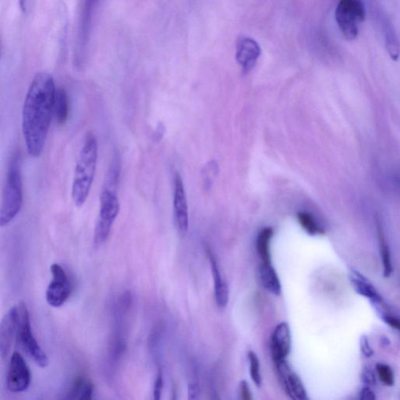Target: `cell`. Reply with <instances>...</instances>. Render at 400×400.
Here are the masks:
<instances>
[{"mask_svg": "<svg viewBox=\"0 0 400 400\" xmlns=\"http://www.w3.org/2000/svg\"><path fill=\"white\" fill-rule=\"evenodd\" d=\"M56 87L47 72L36 75L26 95L22 111V130L26 147L32 157L41 155L54 114Z\"/></svg>", "mask_w": 400, "mask_h": 400, "instance_id": "6da1fadb", "label": "cell"}, {"mask_svg": "<svg viewBox=\"0 0 400 400\" xmlns=\"http://www.w3.org/2000/svg\"><path fill=\"white\" fill-rule=\"evenodd\" d=\"M97 159V140L93 133H89L77 161L72 185V199L78 207H82L89 198L95 178Z\"/></svg>", "mask_w": 400, "mask_h": 400, "instance_id": "7a4b0ae2", "label": "cell"}, {"mask_svg": "<svg viewBox=\"0 0 400 400\" xmlns=\"http://www.w3.org/2000/svg\"><path fill=\"white\" fill-rule=\"evenodd\" d=\"M22 156L15 153L10 161L0 209V226L8 225L23 205Z\"/></svg>", "mask_w": 400, "mask_h": 400, "instance_id": "3957f363", "label": "cell"}, {"mask_svg": "<svg viewBox=\"0 0 400 400\" xmlns=\"http://www.w3.org/2000/svg\"><path fill=\"white\" fill-rule=\"evenodd\" d=\"M16 306L17 311L16 336L19 343L39 366L45 369L49 365V359L32 333L28 307L23 301L20 302Z\"/></svg>", "mask_w": 400, "mask_h": 400, "instance_id": "277c9868", "label": "cell"}, {"mask_svg": "<svg viewBox=\"0 0 400 400\" xmlns=\"http://www.w3.org/2000/svg\"><path fill=\"white\" fill-rule=\"evenodd\" d=\"M366 10L363 0H339L336 19L339 30L347 40L356 39L359 24L364 21Z\"/></svg>", "mask_w": 400, "mask_h": 400, "instance_id": "5b68a950", "label": "cell"}, {"mask_svg": "<svg viewBox=\"0 0 400 400\" xmlns=\"http://www.w3.org/2000/svg\"><path fill=\"white\" fill-rule=\"evenodd\" d=\"M119 212L120 205L116 190L104 187L101 195L100 214L94 234L96 246H100L106 242Z\"/></svg>", "mask_w": 400, "mask_h": 400, "instance_id": "8992f818", "label": "cell"}, {"mask_svg": "<svg viewBox=\"0 0 400 400\" xmlns=\"http://www.w3.org/2000/svg\"><path fill=\"white\" fill-rule=\"evenodd\" d=\"M52 279L50 283L45 298L47 303L54 307H60L65 304L71 295V288L66 272L57 264L51 266Z\"/></svg>", "mask_w": 400, "mask_h": 400, "instance_id": "52a82bcc", "label": "cell"}, {"mask_svg": "<svg viewBox=\"0 0 400 400\" xmlns=\"http://www.w3.org/2000/svg\"><path fill=\"white\" fill-rule=\"evenodd\" d=\"M31 383V372L27 364L18 352L10 357L6 386L11 392H22L27 390Z\"/></svg>", "mask_w": 400, "mask_h": 400, "instance_id": "ba28073f", "label": "cell"}, {"mask_svg": "<svg viewBox=\"0 0 400 400\" xmlns=\"http://www.w3.org/2000/svg\"><path fill=\"white\" fill-rule=\"evenodd\" d=\"M261 47L255 39L240 36L236 41L235 59L242 71L247 74L257 64L261 56Z\"/></svg>", "mask_w": 400, "mask_h": 400, "instance_id": "9c48e42d", "label": "cell"}, {"mask_svg": "<svg viewBox=\"0 0 400 400\" xmlns=\"http://www.w3.org/2000/svg\"><path fill=\"white\" fill-rule=\"evenodd\" d=\"M292 338L290 326L286 323L279 324L272 336V355L275 364L286 360L291 351Z\"/></svg>", "mask_w": 400, "mask_h": 400, "instance_id": "30bf717a", "label": "cell"}, {"mask_svg": "<svg viewBox=\"0 0 400 400\" xmlns=\"http://www.w3.org/2000/svg\"><path fill=\"white\" fill-rule=\"evenodd\" d=\"M185 188L179 174L175 178L174 212L177 228L182 233L188 228V211Z\"/></svg>", "mask_w": 400, "mask_h": 400, "instance_id": "8fae6325", "label": "cell"}, {"mask_svg": "<svg viewBox=\"0 0 400 400\" xmlns=\"http://www.w3.org/2000/svg\"><path fill=\"white\" fill-rule=\"evenodd\" d=\"M281 381H283L288 395L295 400L306 399V392L300 378L295 373L286 360L276 363Z\"/></svg>", "mask_w": 400, "mask_h": 400, "instance_id": "7c38bea8", "label": "cell"}, {"mask_svg": "<svg viewBox=\"0 0 400 400\" xmlns=\"http://www.w3.org/2000/svg\"><path fill=\"white\" fill-rule=\"evenodd\" d=\"M17 311L15 306L3 317L0 327V352L2 357L8 356L13 338L17 334Z\"/></svg>", "mask_w": 400, "mask_h": 400, "instance_id": "4fadbf2b", "label": "cell"}, {"mask_svg": "<svg viewBox=\"0 0 400 400\" xmlns=\"http://www.w3.org/2000/svg\"><path fill=\"white\" fill-rule=\"evenodd\" d=\"M350 279L354 290L360 296L370 299L373 306L384 303V300L380 296L376 288L362 274L355 270H350Z\"/></svg>", "mask_w": 400, "mask_h": 400, "instance_id": "5bb4252c", "label": "cell"}, {"mask_svg": "<svg viewBox=\"0 0 400 400\" xmlns=\"http://www.w3.org/2000/svg\"><path fill=\"white\" fill-rule=\"evenodd\" d=\"M209 257L212 267L215 299L219 307L224 308L227 306L229 299L228 286L221 276L217 261L215 260L212 254H209Z\"/></svg>", "mask_w": 400, "mask_h": 400, "instance_id": "9a60e30c", "label": "cell"}, {"mask_svg": "<svg viewBox=\"0 0 400 400\" xmlns=\"http://www.w3.org/2000/svg\"><path fill=\"white\" fill-rule=\"evenodd\" d=\"M260 279L262 286L269 292L279 296L281 286L278 274L272 263H262L260 267Z\"/></svg>", "mask_w": 400, "mask_h": 400, "instance_id": "2e32d148", "label": "cell"}, {"mask_svg": "<svg viewBox=\"0 0 400 400\" xmlns=\"http://www.w3.org/2000/svg\"><path fill=\"white\" fill-rule=\"evenodd\" d=\"M383 29L387 51L393 61H397L400 55V44L394 28L390 20L383 19Z\"/></svg>", "mask_w": 400, "mask_h": 400, "instance_id": "e0dca14e", "label": "cell"}, {"mask_svg": "<svg viewBox=\"0 0 400 400\" xmlns=\"http://www.w3.org/2000/svg\"><path fill=\"white\" fill-rule=\"evenodd\" d=\"M54 115L59 126H64L68 119L69 99L66 91L63 88H57L56 90Z\"/></svg>", "mask_w": 400, "mask_h": 400, "instance_id": "ac0fdd59", "label": "cell"}, {"mask_svg": "<svg viewBox=\"0 0 400 400\" xmlns=\"http://www.w3.org/2000/svg\"><path fill=\"white\" fill-rule=\"evenodd\" d=\"M273 235L272 228H265L262 230L257 240V251L262 263H272L270 242Z\"/></svg>", "mask_w": 400, "mask_h": 400, "instance_id": "d6986e66", "label": "cell"}, {"mask_svg": "<svg viewBox=\"0 0 400 400\" xmlns=\"http://www.w3.org/2000/svg\"><path fill=\"white\" fill-rule=\"evenodd\" d=\"M377 230L380 254H381L383 265V274L385 277L388 278L393 272L390 246L385 239L383 228L379 224L378 225Z\"/></svg>", "mask_w": 400, "mask_h": 400, "instance_id": "ffe728a7", "label": "cell"}, {"mask_svg": "<svg viewBox=\"0 0 400 400\" xmlns=\"http://www.w3.org/2000/svg\"><path fill=\"white\" fill-rule=\"evenodd\" d=\"M94 386L84 378H78L69 390L67 399L82 400L93 399Z\"/></svg>", "mask_w": 400, "mask_h": 400, "instance_id": "44dd1931", "label": "cell"}, {"mask_svg": "<svg viewBox=\"0 0 400 400\" xmlns=\"http://www.w3.org/2000/svg\"><path fill=\"white\" fill-rule=\"evenodd\" d=\"M298 219L300 225L309 235H317L324 234V229L318 224V222L309 213L300 212L298 214Z\"/></svg>", "mask_w": 400, "mask_h": 400, "instance_id": "7402d4cb", "label": "cell"}, {"mask_svg": "<svg viewBox=\"0 0 400 400\" xmlns=\"http://www.w3.org/2000/svg\"><path fill=\"white\" fill-rule=\"evenodd\" d=\"M248 358L249 360H250V371L251 378L255 385L260 388L262 384V378L260 371V360L257 356V354L253 351L249 352Z\"/></svg>", "mask_w": 400, "mask_h": 400, "instance_id": "603a6c76", "label": "cell"}, {"mask_svg": "<svg viewBox=\"0 0 400 400\" xmlns=\"http://www.w3.org/2000/svg\"><path fill=\"white\" fill-rule=\"evenodd\" d=\"M378 376L382 383L386 386H392L395 383L394 373L391 367L385 364H378L376 365Z\"/></svg>", "mask_w": 400, "mask_h": 400, "instance_id": "cb8c5ba5", "label": "cell"}, {"mask_svg": "<svg viewBox=\"0 0 400 400\" xmlns=\"http://www.w3.org/2000/svg\"><path fill=\"white\" fill-rule=\"evenodd\" d=\"M378 313L386 325H388L392 327L393 329H395L400 333V319L392 316V314L386 311V309L380 311Z\"/></svg>", "mask_w": 400, "mask_h": 400, "instance_id": "d4e9b609", "label": "cell"}, {"mask_svg": "<svg viewBox=\"0 0 400 400\" xmlns=\"http://www.w3.org/2000/svg\"><path fill=\"white\" fill-rule=\"evenodd\" d=\"M362 380L366 386H373L376 384V378L375 373L370 369H365L362 373Z\"/></svg>", "mask_w": 400, "mask_h": 400, "instance_id": "484cf974", "label": "cell"}, {"mask_svg": "<svg viewBox=\"0 0 400 400\" xmlns=\"http://www.w3.org/2000/svg\"><path fill=\"white\" fill-rule=\"evenodd\" d=\"M360 350L366 357H371L373 355V350L370 346L369 340L364 336L360 340Z\"/></svg>", "mask_w": 400, "mask_h": 400, "instance_id": "4316f807", "label": "cell"}, {"mask_svg": "<svg viewBox=\"0 0 400 400\" xmlns=\"http://www.w3.org/2000/svg\"><path fill=\"white\" fill-rule=\"evenodd\" d=\"M162 390H163V377L161 373H160L159 375L157 376L154 384V399L156 400L161 399Z\"/></svg>", "mask_w": 400, "mask_h": 400, "instance_id": "83f0119b", "label": "cell"}, {"mask_svg": "<svg viewBox=\"0 0 400 400\" xmlns=\"http://www.w3.org/2000/svg\"><path fill=\"white\" fill-rule=\"evenodd\" d=\"M376 398L375 392L370 386L365 385L360 392V399L364 400H373Z\"/></svg>", "mask_w": 400, "mask_h": 400, "instance_id": "f1b7e54d", "label": "cell"}, {"mask_svg": "<svg viewBox=\"0 0 400 400\" xmlns=\"http://www.w3.org/2000/svg\"><path fill=\"white\" fill-rule=\"evenodd\" d=\"M241 394L242 398L244 400L252 399L250 388H249V385L245 381H242L241 383Z\"/></svg>", "mask_w": 400, "mask_h": 400, "instance_id": "f546056e", "label": "cell"}]
</instances>
